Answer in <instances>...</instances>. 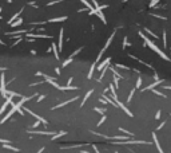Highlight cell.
Masks as SVG:
<instances>
[{
    "mask_svg": "<svg viewBox=\"0 0 171 153\" xmlns=\"http://www.w3.org/2000/svg\"><path fill=\"white\" fill-rule=\"evenodd\" d=\"M139 35H140V38H142V39H143V40H144V43H146V44H149V47H150V49H151V50H152V51H155V52H156V54H158V55H159V56H160V58H163V59H166V61H171V59L169 58V56H167V55H166V54H164V52H163V51H160V50H159V47H158V46H155V44H154V43H152V42H151V40H150V39H149V38H147V36H146V35H144V34H143V32H139Z\"/></svg>",
    "mask_w": 171,
    "mask_h": 153,
    "instance_id": "cell-1",
    "label": "cell"
},
{
    "mask_svg": "<svg viewBox=\"0 0 171 153\" xmlns=\"http://www.w3.org/2000/svg\"><path fill=\"white\" fill-rule=\"evenodd\" d=\"M33 97H36V94H33V95H30V97H21V100L19 101L18 103H13V102H12V103H11V105H12V107H13V109L16 110V112H19V113H20L21 115H24V112H23V110H21V106H23V105H24V103H25V102H27V101L32 100Z\"/></svg>",
    "mask_w": 171,
    "mask_h": 153,
    "instance_id": "cell-2",
    "label": "cell"
},
{
    "mask_svg": "<svg viewBox=\"0 0 171 153\" xmlns=\"http://www.w3.org/2000/svg\"><path fill=\"white\" fill-rule=\"evenodd\" d=\"M5 76L4 74H1V76H0V93H1V95L4 98H7V89H5Z\"/></svg>",
    "mask_w": 171,
    "mask_h": 153,
    "instance_id": "cell-3",
    "label": "cell"
},
{
    "mask_svg": "<svg viewBox=\"0 0 171 153\" xmlns=\"http://www.w3.org/2000/svg\"><path fill=\"white\" fill-rule=\"evenodd\" d=\"M82 50H83V47H80V49H78V50H76V51H74V52L72 54H71V55L70 56H68V58L67 59H65V61L63 62V67H67L68 66V64H70L71 63V62H72V59H74V56H76V55H78V54L79 52H80V51Z\"/></svg>",
    "mask_w": 171,
    "mask_h": 153,
    "instance_id": "cell-4",
    "label": "cell"
},
{
    "mask_svg": "<svg viewBox=\"0 0 171 153\" xmlns=\"http://www.w3.org/2000/svg\"><path fill=\"white\" fill-rule=\"evenodd\" d=\"M12 103V97L11 95H7V98H5V102L1 105V107H0V114H3V113L5 112V109L8 107V105Z\"/></svg>",
    "mask_w": 171,
    "mask_h": 153,
    "instance_id": "cell-5",
    "label": "cell"
},
{
    "mask_svg": "<svg viewBox=\"0 0 171 153\" xmlns=\"http://www.w3.org/2000/svg\"><path fill=\"white\" fill-rule=\"evenodd\" d=\"M23 110H27V113H30L31 115H33V117H36V118H38V121H40V122H43V124H45V125H47V121H45V120H44V118H43V117H40V115H38V114H36V113H33V112H32V110H31V109H28V107H24V109H23Z\"/></svg>",
    "mask_w": 171,
    "mask_h": 153,
    "instance_id": "cell-6",
    "label": "cell"
},
{
    "mask_svg": "<svg viewBox=\"0 0 171 153\" xmlns=\"http://www.w3.org/2000/svg\"><path fill=\"white\" fill-rule=\"evenodd\" d=\"M27 36L30 38H42V39H52L51 35H42V34H31V32H27Z\"/></svg>",
    "mask_w": 171,
    "mask_h": 153,
    "instance_id": "cell-7",
    "label": "cell"
},
{
    "mask_svg": "<svg viewBox=\"0 0 171 153\" xmlns=\"http://www.w3.org/2000/svg\"><path fill=\"white\" fill-rule=\"evenodd\" d=\"M76 100H79V97H74V98H71V100H68V101H65V102H62V103L56 105L55 107H52V109H59V107H63V106H65L67 103H70V102H74V101H76Z\"/></svg>",
    "mask_w": 171,
    "mask_h": 153,
    "instance_id": "cell-8",
    "label": "cell"
},
{
    "mask_svg": "<svg viewBox=\"0 0 171 153\" xmlns=\"http://www.w3.org/2000/svg\"><path fill=\"white\" fill-rule=\"evenodd\" d=\"M28 133H31V134H44V136H53L55 134V132H39V130H30Z\"/></svg>",
    "mask_w": 171,
    "mask_h": 153,
    "instance_id": "cell-9",
    "label": "cell"
},
{
    "mask_svg": "<svg viewBox=\"0 0 171 153\" xmlns=\"http://www.w3.org/2000/svg\"><path fill=\"white\" fill-rule=\"evenodd\" d=\"M160 83H163V81H162V79H160V81H155L154 83H151L150 86H147V87H144V89H142V91L144 93L146 90H151V89H154L155 86H158V85H160Z\"/></svg>",
    "mask_w": 171,
    "mask_h": 153,
    "instance_id": "cell-10",
    "label": "cell"
},
{
    "mask_svg": "<svg viewBox=\"0 0 171 153\" xmlns=\"http://www.w3.org/2000/svg\"><path fill=\"white\" fill-rule=\"evenodd\" d=\"M15 112H16V110H15V109H13V107H12V109H11V110H10V112H8V113H7V114H5V115H4V117H3V118H1V121H0V124H4V122H5V121H7V120H8V118H10V117H11V115H12V114H13V113H15Z\"/></svg>",
    "mask_w": 171,
    "mask_h": 153,
    "instance_id": "cell-11",
    "label": "cell"
},
{
    "mask_svg": "<svg viewBox=\"0 0 171 153\" xmlns=\"http://www.w3.org/2000/svg\"><path fill=\"white\" fill-rule=\"evenodd\" d=\"M63 32H64V30L62 28L60 30V32H59V51H62L63 50Z\"/></svg>",
    "mask_w": 171,
    "mask_h": 153,
    "instance_id": "cell-12",
    "label": "cell"
},
{
    "mask_svg": "<svg viewBox=\"0 0 171 153\" xmlns=\"http://www.w3.org/2000/svg\"><path fill=\"white\" fill-rule=\"evenodd\" d=\"M152 140H154V142H155V146H156V149L159 151V153H164L163 151H162V148H160V145H159V141H158V137H156V134L155 133H152Z\"/></svg>",
    "mask_w": 171,
    "mask_h": 153,
    "instance_id": "cell-13",
    "label": "cell"
},
{
    "mask_svg": "<svg viewBox=\"0 0 171 153\" xmlns=\"http://www.w3.org/2000/svg\"><path fill=\"white\" fill-rule=\"evenodd\" d=\"M110 61H111V59H110V58H107V59H104L103 62H100V63H99V66H98V70H99V71H102V70H103L104 67H106L107 64L110 63Z\"/></svg>",
    "mask_w": 171,
    "mask_h": 153,
    "instance_id": "cell-14",
    "label": "cell"
},
{
    "mask_svg": "<svg viewBox=\"0 0 171 153\" xmlns=\"http://www.w3.org/2000/svg\"><path fill=\"white\" fill-rule=\"evenodd\" d=\"M96 64H98V63H95V62H94V63L91 64V69H90V71H88V75H87V78H88V79L92 78V75H94V70H95Z\"/></svg>",
    "mask_w": 171,
    "mask_h": 153,
    "instance_id": "cell-15",
    "label": "cell"
},
{
    "mask_svg": "<svg viewBox=\"0 0 171 153\" xmlns=\"http://www.w3.org/2000/svg\"><path fill=\"white\" fill-rule=\"evenodd\" d=\"M67 20V16H60V18H53V19H50V23H55V22H64Z\"/></svg>",
    "mask_w": 171,
    "mask_h": 153,
    "instance_id": "cell-16",
    "label": "cell"
},
{
    "mask_svg": "<svg viewBox=\"0 0 171 153\" xmlns=\"http://www.w3.org/2000/svg\"><path fill=\"white\" fill-rule=\"evenodd\" d=\"M21 12H23V8H21V10H20V11H19V12H16V13H15V15H13V16H12V18H11V19H10V20H8V24H11V23H12V22H15V20H16V19H18V18H19V16H20V13H21Z\"/></svg>",
    "mask_w": 171,
    "mask_h": 153,
    "instance_id": "cell-17",
    "label": "cell"
},
{
    "mask_svg": "<svg viewBox=\"0 0 171 153\" xmlns=\"http://www.w3.org/2000/svg\"><path fill=\"white\" fill-rule=\"evenodd\" d=\"M51 46H52V51H53V54H55V58L58 59L59 61V58H60V56H59V51H58V46H56L55 43H52L51 44Z\"/></svg>",
    "mask_w": 171,
    "mask_h": 153,
    "instance_id": "cell-18",
    "label": "cell"
},
{
    "mask_svg": "<svg viewBox=\"0 0 171 153\" xmlns=\"http://www.w3.org/2000/svg\"><path fill=\"white\" fill-rule=\"evenodd\" d=\"M3 148H4V149H10V151H13V152H19L18 148H15V146H11L10 144H3Z\"/></svg>",
    "mask_w": 171,
    "mask_h": 153,
    "instance_id": "cell-19",
    "label": "cell"
},
{
    "mask_svg": "<svg viewBox=\"0 0 171 153\" xmlns=\"http://www.w3.org/2000/svg\"><path fill=\"white\" fill-rule=\"evenodd\" d=\"M92 93H94V90H92V89H91V90H90V91H88V93H87V94H86V95H84V100H83V101H82V103H80V106H83V105L86 103V101H87V100H88V98H90V95H91V94H92Z\"/></svg>",
    "mask_w": 171,
    "mask_h": 153,
    "instance_id": "cell-20",
    "label": "cell"
},
{
    "mask_svg": "<svg viewBox=\"0 0 171 153\" xmlns=\"http://www.w3.org/2000/svg\"><path fill=\"white\" fill-rule=\"evenodd\" d=\"M23 23V19H18V20H15V22H12L10 26L11 27H18V26H20Z\"/></svg>",
    "mask_w": 171,
    "mask_h": 153,
    "instance_id": "cell-21",
    "label": "cell"
},
{
    "mask_svg": "<svg viewBox=\"0 0 171 153\" xmlns=\"http://www.w3.org/2000/svg\"><path fill=\"white\" fill-rule=\"evenodd\" d=\"M112 82H114V86H115V89H118L119 87V78L116 75L112 76Z\"/></svg>",
    "mask_w": 171,
    "mask_h": 153,
    "instance_id": "cell-22",
    "label": "cell"
},
{
    "mask_svg": "<svg viewBox=\"0 0 171 153\" xmlns=\"http://www.w3.org/2000/svg\"><path fill=\"white\" fill-rule=\"evenodd\" d=\"M67 134V132H60V133H55V134L52 136V140H56V138L62 137V136H65Z\"/></svg>",
    "mask_w": 171,
    "mask_h": 153,
    "instance_id": "cell-23",
    "label": "cell"
},
{
    "mask_svg": "<svg viewBox=\"0 0 171 153\" xmlns=\"http://www.w3.org/2000/svg\"><path fill=\"white\" fill-rule=\"evenodd\" d=\"M80 1H82V3H83V4H84V5H86V7H87V8H88V10H92V8H94V7H92V5H91V4H90V3H88V1H87V0H80Z\"/></svg>",
    "mask_w": 171,
    "mask_h": 153,
    "instance_id": "cell-24",
    "label": "cell"
},
{
    "mask_svg": "<svg viewBox=\"0 0 171 153\" xmlns=\"http://www.w3.org/2000/svg\"><path fill=\"white\" fill-rule=\"evenodd\" d=\"M163 44H164V47L167 46V34H166V31H163Z\"/></svg>",
    "mask_w": 171,
    "mask_h": 153,
    "instance_id": "cell-25",
    "label": "cell"
},
{
    "mask_svg": "<svg viewBox=\"0 0 171 153\" xmlns=\"http://www.w3.org/2000/svg\"><path fill=\"white\" fill-rule=\"evenodd\" d=\"M119 130H120V132H123V133H126V134H128V136H130V137H134V133L128 132V130H126V129H122V128H120V129H119Z\"/></svg>",
    "mask_w": 171,
    "mask_h": 153,
    "instance_id": "cell-26",
    "label": "cell"
},
{
    "mask_svg": "<svg viewBox=\"0 0 171 153\" xmlns=\"http://www.w3.org/2000/svg\"><path fill=\"white\" fill-rule=\"evenodd\" d=\"M95 112H98V113H100V114H104L106 113V109H100V107H95Z\"/></svg>",
    "mask_w": 171,
    "mask_h": 153,
    "instance_id": "cell-27",
    "label": "cell"
},
{
    "mask_svg": "<svg viewBox=\"0 0 171 153\" xmlns=\"http://www.w3.org/2000/svg\"><path fill=\"white\" fill-rule=\"evenodd\" d=\"M144 31H146V32H149L150 35H151V36H154L155 39H158V35H156V34H154V32H151V31L149 30V28H144Z\"/></svg>",
    "mask_w": 171,
    "mask_h": 153,
    "instance_id": "cell-28",
    "label": "cell"
},
{
    "mask_svg": "<svg viewBox=\"0 0 171 153\" xmlns=\"http://www.w3.org/2000/svg\"><path fill=\"white\" fill-rule=\"evenodd\" d=\"M140 85H142V78H138V79H136V85H135V89H139V87H140Z\"/></svg>",
    "mask_w": 171,
    "mask_h": 153,
    "instance_id": "cell-29",
    "label": "cell"
},
{
    "mask_svg": "<svg viewBox=\"0 0 171 153\" xmlns=\"http://www.w3.org/2000/svg\"><path fill=\"white\" fill-rule=\"evenodd\" d=\"M116 67H119V69H123V70H130V67L124 66V64H120V63H118V64H116Z\"/></svg>",
    "mask_w": 171,
    "mask_h": 153,
    "instance_id": "cell-30",
    "label": "cell"
},
{
    "mask_svg": "<svg viewBox=\"0 0 171 153\" xmlns=\"http://www.w3.org/2000/svg\"><path fill=\"white\" fill-rule=\"evenodd\" d=\"M158 1H159V0H151V3H150V7H151V8H154L156 4H158Z\"/></svg>",
    "mask_w": 171,
    "mask_h": 153,
    "instance_id": "cell-31",
    "label": "cell"
},
{
    "mask_svg": "<svg viewBox=\"0 0 171 153\" xmlns=\"http://www.w3.org/2000/svg\"><path fill=\"white\" fill-rule=\"evenodd\" d=\"M134 93H135V89H132V90H131V93H130V95H128V98H127V102H130V101H131V98H132V95H134Z\"/></svg>",
    "mask_w": 171,
    "mask_h": 153,
    "instance_id": "cell-32",
    "label": "cell"
},
{
    "mask_svg": "<svg viewBox=\"0 0 171 153\" xmlns=\"http://www.w3.org/2000/svg\"><path fill=\"white\" fill-rule=\"evenodd\" d=\"M104 121H106V115H103V117H102V118H100V121H99V122H98V126H100V125H102V124H103V122H104Z\"/></svg>",
    "mask_w": 171,
    "mask_h": 153,
    "instance_id": "cell-33",
    "label": "cell"
},
{
    "mask_svg": "<svg viewBox=\"0 0 171 153\" xmlns=\"http://www.w3.org/2000/svg\"><path fill=\"white\" fill-rule=\"evenodd\" d=\"M154 93H155L156 95H160V97H164V98H166V94H163V93H160V91H156V90H154Z\"/></svg>",
    "mask_w": 171,
    "mask_h": 153,
    "instance_id": "cell-34",
    "label": "cell"
},
{
    "mask_svg": "<svg viewBox=\"0 0 171 153\" xmlns=\"http://www.w3.org/2000/svg\"><path fill=\"white\" fill-rule=\"evenodd\" d=\"M160 114H162V112H160V110H158L156 114H155V120H159V118H160Z\"/></svg>",
    "mask_w": 171,
    "mask_h": 153,
    "instance_id": "cell-35",
    "label": "cell"
},
{
    "mask_svg": "<svg viewBox=\"0 0 171 153\" xmlns=\"http://www.w3.org/2000/svg\"><path fill=\"white\" fill-rule=\"evenodd\" d=\"M128 46V42H127V38H124V40H123V49H126V47Z\"/></svg>",
    "mask_w": 171,
    "mask_h": 153,
    "instance_id": "cell-36",
    "label": "cell"
},
{
    "mask_svg": "<svg viewBox=\"0 0 171 153\" xmlns=\"http://www.w3.org/2000/svg\"><path fill=\"white\" fill-rule=\"evenodd\" d=\"M154 16H155V18H158V19H163V20H164V19H166V18H164V16H160V15H155V13H154Z\"/></svg>",
    "mask_w": 171,
    "mask_h": 153,
    "instance_id": "cell-37",
    "label": "cell"
},
{
    "mask_svg": "<svg viewBox=\"0 0 171 153\" xmlns=\"http://www.w3.org/2000/svg\"><path fill=\"white\" fill-rule=\"evenodd\" d=\"M44 97H45V95H39V98H38V102L43 101V100H44Z\"/></svg>",
    "mask_w": 171,
    "mask_h": 153,
    "instance_id": "cell-38",
    "label": "cell"
},
{
    "mask_svg": "<svg viewBox=\"0 0 171 153\" xmlns=\"http://www.w3.org/2000/svg\"><path fill=\"white\" fill-rule=\"evenodd\" d=\"M164 124H166V121H163V122H162V124H160V125H159V126H158V130H159V129H162V128H163V126H164Z\"/></svg>",
    "mask_w": 171,
    "mask_h": 153,
    "instance_id": "cell-39",
    "label": "cell"
},
{
    "mask_svg": "<svg viewBox=\"0 0 171 153\" xmlns=\"http://www.w3.org/2000/svg\"><path fill=\"white\" fill-rule=\"evenodd\" d=\"M92 148H94V151H95L96 153H100V152H99V151H98V148H96V146H95V145H92Z\"/></svg>",
    "mask_w": 171,
    "mask_h": 153,
    "instance_id": "cell-40",
    "label": "cell"
},
{
    "mask_svg": "<svg viewBox=\"0 0 171 153\" xmlns=\"http://www.w3.org/2000/svg\"><path fill=\"white\" fill-rule=\"evenodd\" d=\"M72 79H74V78H71V76H70V78H68V85H71V82H72Z\"/></svg>",
    "mask_w": 171,
    "mask_h": 153,
    "instance_id": "cell-41",
    "label": "cell"
},
{
    "mask_svg": "<svg viewBox=\"0 0 171 153\" xmlns=\"http://www.w3.org/2000/svg\"><path fill=\"white\" fill-rule=\"evenodd\" d=\"M43 151H44V148H40V149H39V151H38V153H42Z\"/></svg>",
    "mask_w": 171,
    "mask_h": 153,
    "instance_id": "cell-42",
    "label": "cell"
},
{
    "mask_svg": "<svg viewBox=\"0 0 171 153\" xmlns=\"http://www.w3.org/2000/svg\"><path fill=\"white\" fill-rule=\"evenodd\" d=\"M4 70H7L5 67H0V71H4Z\"/></svg>",
    "mask_w": 171,
    "mask_h": 153,
    "instance_id": "cell-43",
    "label": "cell"
},
{
    "mask_svg": "<svg viewBox=\"0 0 171 153\" xmlns=\"http://www.w3.org/2000/svg\"><path fill=\"white\" fill-rule=\"evenodd\" d=\"M80 153H91V152H87V151H80Z\"/></svg>",
    "mask_w": 171,
    "mask_h": 153,
    "instance_id": "cell-44",
    "label": "cell"
},
{
    "mask_svg": "<svg viewBox=\"0 0 171 153\" xmlns=\"http://www.w3.org/2000/svg\"><path fill=\"white\" fill-rule=\"evenodd\" d=\"M164 89H169V90H171V86H164Z\"/></svg>",
    "mask_w": 171,
    "mask_h": 153,
    "instance_id": "cell-45",
    "label": "cell"
},
{
    "mask_svg": "<svg viewBox=\"0 0 171 153\" xmlns=\"http://www.w3.org/2000/svg\"><path fill=\"white\" fill-rule=\"evenodd\" d=\"M124 1H128V0H124Z\"/></svg>",
    "mask_w": 171,
    "mask_h": 153,
    "instance_id": "cell-46",
    "label": "cell"
},
{
    "mask_svg": "<svg viewBox=\"0 0 171 153\" xmlns=\"http://www.w3.org/2000/svg\"><path fill=\"white\" fill-rule=\"evenodd\" d=\"M115 153H119V152H115Z\"/></svg>",
    "mask_w": 171,
    "mask_h": 153,
    "instance_id": "cell-47",
    "label": "cell"
}]
</instances>
